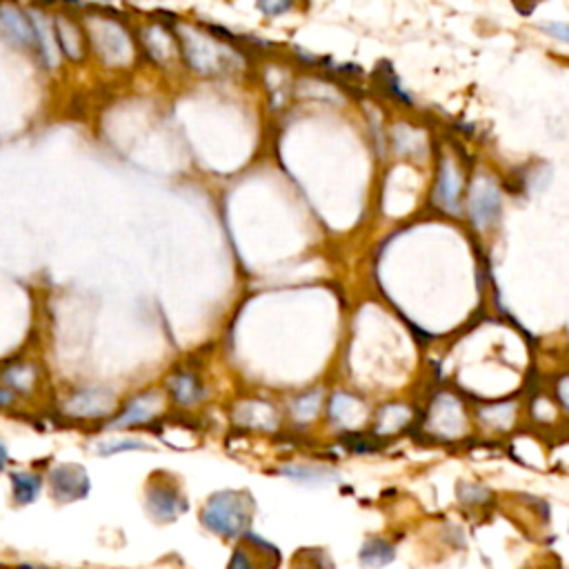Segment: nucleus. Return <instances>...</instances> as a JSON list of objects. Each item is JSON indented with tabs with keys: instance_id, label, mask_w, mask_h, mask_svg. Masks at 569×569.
<instances>
[{
	"instance_id": "obj_16",
	"label": "nucleus",
	"mask_w": 569,
	"mask_h": 569,
	"mask_svg": "<svg viewBox=\"0 0 569 569\" xmlns=\"http://www.w3.org/2000/svg\"><path fill=\"white\" fill-rule=\"evenodd\" d=\"M56 25H58L56 32H58V41H61V49L69 58L78 61L83 52H81V36H78L76 27L69 25L67 21H63V18H58Z\"/></svg>"
},
{
	"instance_id": "obj_22",
	"label": "nucleus",
	"mask_w": 569,
	"mask_h": 569,
	"mask_svg": "<svg viewBox=\"0 0 569 569\" xmlns=\"http://www.w3.org/2000/svg\"><path fill=\"white\" fill-rule=\"evenodd\" d=\"M458 492H461V501L465 503H478L481 498L478 496H489V492L485 487L481 485H472V483H463L461 487H458Z\"/></svg>"
},
{
	"instance_id": "obj_14",
	"label": "nucleus",
	"mask_w": 569,
	"mask_h": 569,
	"mask_svg": "<svg viewBox=\"0 0 569 569\" xmlns=\"http://www.w3.org/2000/svg\"><path fill=\"white\" fill-rule=\"evenodd\" d=\"M29 18H32V27H34V34L38 41H41L43 45V56H45V61L47 65H56V47H54V41H52V32H49V25L45 21V16L43 14H38V12H32L29 14Z\"/></svg>"
},
{
	"instance_id": "obj_26",
	"label": "nucleus",
	"mask_w": 569,
	"mask_h": 569,
	"mask_svg": "<svg viewBox=\"0 0 569 569\" xmlns=\"http://www.w3.org/2000/svg\"><path fill=\"white\" fill-rule=\"evenodd\" d=\"M298 569H323V565H321V558L314 556L312 561H309V563H307V565H303V567H298Z\"/></svg>"
},
{
	"instance_id": "obj_10",
	"label": "nucleus",
	"mask_w": 569,
	"mask_h": 569,
	"mask_svg": "<svg viewBox=\"0 0 569 569\" xmlns=\"http://www.w3.org/2000/svg\"><path fill=\"white\" fill-rule=\"evenodd\" d=\"M434 427L443 434H456L461 432V423H465V418L461 414V407L454 401V398L443 396L441 401L434 405Z\"/></svg>"
},
{
	"instance_id": "obj_20",
	"label": "nucleus",
	"mask_w": 569,
	"mask_h": 569,
	"mask_svg": "<svg viewBox=\"0 0 569 569\" xmlns=\"http://www.w3.org/2000/svg\"><path fill=\"white\" fill-rule=\"evenodd\" d=\"M256 3L265 16H283L294 7L296 0H256Z\"/></svg>"
},
{
	"instance_id": "obj_8",
	"label": "nucleus",
	"mask_w": 569,
	"mask_h": 569,
	"mask_svg": "<svg viewBox=\"0 0 569 569\" xmlns=\"http://www.w3.org/2000/svg\"><path fill=\"white\" fill-rule=\"evenodd\" d=\"M281 474L303 485H327L341 481V476L334 469L321 465H287L281 469Z\"/></svg>"
},
{
	"instance_id": "obj_21",
	"label": "nucleus",
	"mask_w": 569,
	"mask_h": 569,
	"mask_svg": "<svg viewBox=\"0 0 569 569\" xmlns=\"http://www.w3.org/2000/svg\"><path fill=\"white\" fill-rule=\"evenodd\" d=\"M229 569H256V561H254V552L252 549H243V547H238L234 556H232V561H229Z\"/></svg>"
},
{
	"instance_id": "obj_23",
	"label": "nucleus",
	"mask_w": 569,
	"mask_h": 569,
	"mask_svg": "<svg viewBox=\"0 0 569 569\" xmlns=\"http://www.w3.org/2000/svg\"><path fill=\"white\" fill-rule=\"evenodd\" d=\"M18 401V394L12 392L9 387H0V409H9V407H14Z\"/></svg>"
},
{
	"instance_id": "obj_24",
	"label": "nucleus",
	"mask_w": 569,
	"mask_h": 569,
	"mask_svg": "<svg viewBox=\"0 0 569 569\" xmlns=\"http://www.w3.org/2000/svg\"><path fill=\"white\" fill-rule=\"evenodd\" d=\"M9 463H12V452H9V445L5 438H0V474L7 472Z\"/></svg>"
},
{
	"instance_id": "obj_9",
	"label": "nucleus",
	"mask_w": 569,
	"mask_h": 569,
	"mask_svg": "<svg viewBox=\"0 0 569 569\" xmlns=\"http://www.w3.org/2000/svg\"><path fill=\"white\" fill-rule=\"evenodd\" d=\"M0 25L5 27V32L9 34V38H14L16 43L21 45H32L36 41L34 27L27 18L18 12L16 7H3L0 9Z\"/></svg>"
},
{
	"instance_id": "obj_7",
	"label": "nucleus",
	"mask_w": 569,
	"mask_h": 569,
	"mask_svg": "<svg viewBox=\"0 0 569 569\" xmlns=\"http://www.w3.org/2000/svg\"><path fill=\"white\" fill-rule=\"evenodd\" d=\"M9 487H12V501L16 505H32L43 494L45 478L34 469H12Z\"/></svg>"
},
{
	"instance_id": "obj_1",
	"label": "nucleus",
	"mask_w": 569,
	"mask_h": 569,
	"mask_svg": "<svg viewBox=\"0 0 569 569\" xmlns=\"http://www.w3.org/2000/svg\"><path fill=\"white\" fill-rule=\"evenodd\" d=\"M201 521L205 529L218 536L234 538L243 534L252 521V496L243 492H218L205 503Z\"/></svg>"
},
{
	"instance_id": "obj_3",
	"label": "nucleus",
	"mask_w": 569,
	"mask_h": 569,
	"mask_svg": "<svg viewBox=\"0 0 569 569\" xmlns=\"http://www.w3.org/2000/svg\"><path fill=\"white\" fill-rule=\"evenodd\" d=\"M116 398L109 389L87 387L67 398L65 412L74 418H98L114 409Z\"/></svg>"
},
{
	"instance_id": "obj_2",
	"label": "nucleus",
	"mask_w": 569,
	"mask_h": 569,
	"mask_svg": "<svg viewBox=\"0 0 569 569\" xmlns=\"http://www.w3.org/2000/svg\"><path fill=\"white\" fill-rule=\"evenodd\" d=\"M47 485L58 503L83 501V498L89 494V489H92V483H89L85 469L74 463H61L49 469Z\"/></svg>"
},
{
	"instance_id": "obj_5",
	"label": "nucleus",
	"mask_w": 569,
	"mask_h": 569,
	"mask_svg": "<svg viewBox=\"0 0 569 569\" xmlns=\"http://www.w3.org/2000/svg\"><path fill=\"white\" fill-rule=\"evenodd\" d=\"M161 407V396L149 392L134 398L132 403H127V407L118 414L112 423L107 425V429H125V427H134V425H143L147 421H152V416L158 412Z\"/></svg>"
},
{
	"instance_id": "obj_17",
	"label": "nucleus",
	"mask_w": 569,
	"mask_h": 569,
	"mask_svg": "<svg viewBox=\"0 0 569 569\" xmlns=\"http://www.w3.org/2000/svg\"><path fill=\"white\" fill-rule=\"evenodd\" d=\"M109 43L105 47H101V52L105 56H114V54H123L127 49V38L121 34V29H116L114 25H103L101 36H98V45Z\"/></svg>"
},
{
	"instance_id": "obj_11",
	"label": "nucleus",
	"mask_w": 569,
	"mask_h": 569,
	"mask_svg": "<svg viewBox=\"0 0 569 569\" xmlns=\"http://www.w3.org/2000/svg\"><path fill=\"white\" fill-rule=\"evenodd\" d=\"M394 547L389 545L383 538H372V541H367L361 549V563L365 567H385L394 561Z\"/></svg>"
},
{
	"instance_id": "obj_13",
	"label": "nucleus",
	"mask_w": 569,
	"mask_h": 569,
	"mask_svg": "<svg viewBox=\"0 0 569 569\" xmlns=\"http://www.w3.org/2000/svg\"><path fill=\"white\" fill-rule=\"evenodd\" d=\"M3 381H5V387L12 389V392L25 394L32 389L36 381V372L32 365H12L9 369H5Z\"/></svg>"
},
{
	"instance_id": "obj_19",
	"label": "nucleus",
	"mask_w": 569,
	"mask_h": 569,
	"mask_svg": "<svg viewBox=\"0 0 569 569\" xmlns=\"http://www.w3.org/2000/svg\"><path fill=\"white\" fill-rule=\"evenodd\" d=\"M318 407H321V392H312L307 396H301L294 403V414L298 421H312V418L318 414Z\"/></svg>"
},
{
	"instance_id": "obj_4",
	"label": "nucleus",
	"mask_w": 569,
	"mask_h": 569,
	"mask_svg": "<svg viewBox=\"0 0 569 569\" xmlns=\"http://www.w3.org/2000/svg\"><path fill=\"white\" fill-rule=\"evenodd\" d=\"M147 509L156 521L169 523L181 516L187 509L185 496L178 492L176 485H169L165 481L152 483L147 489Z\"/></svg>"
},
{
	"instance_id": "obj_6",
	"label": "nucleus",
	"mask_w": 569,
	"mask_h": 569,
	"mask_svg": "<svg viewBox=\"0 0 569 569\" xmlns=\"http://www.w3.org/2000/svg\"><path fill=\"white\" fill-rule=\"evenodd\" d=\"M469 209H472V218L478 227L492 225L501 214V196H498L496 185L489 181L478 183Z\"/></svg>"
},
{
	"instance_id": "obj_12",
	"label": "nucleus",
	"mask_w": 569,
	"mask_h": 569,
	"mask_svg": "<svg viewBox=\"0 0 569 569\" xmlns=\"http://www.w3.org/2000/svg\"><path fill=\"white\" fill-rule=\"evenodd\" d=\"M458 194H461V178H458L452 165L445 163L441 172V183H438V201H441L449 212H456Z\"/></svg>"
},
{
	"instance_id": "obj_15",
	"label": "nucleus",
	"mask_w": 569,
	"mask_h": 569,
	"mask_svg": "<svg viewBox=\"0 0 569 569\" xmlns=\"http://www.w3.org/2000/svg\"><path fill=\"white\" fill-rule=\"evenodd\" d=\"M172 392H174L176 401L183 403V405H192L203 396L201 387H198V383H196V378L189 376V374H181V376L174 378Z\"/></svg>"
},
{
	"instance_id": "obj_25",
	"label": "nucleus",
	"mask_w": 569,
	"mask_h": 569,
	"mask_svg": "<svg viewBox=\"0 0 569 569\" xmlns=\"http://www.w3.org/2000/svg\"><path fill=\"white\" fill-rule=\"evenodd\" d=\"M538 3H541V0H514V5H516L518 12L525 14V16L532 14V9H534Z\"/></svg>"
},
{
	"instance_id": "obj_18",
	"label": "nucleus",
	"mask_w": 569,
	"mask_h": 569,
	"mask_svg": "<svg viewBox=\"0 0 569 569\" xmlns=\"http://www.w3.org/2000/svg\"><path fill=\"white\" fill-rule=\"evenodd\" d=\"M147 443L138 441V438H118V441H101L96 443V454L101 456H114L121 452H132V449H145Z\"/></svg>"
}]
</instances>
